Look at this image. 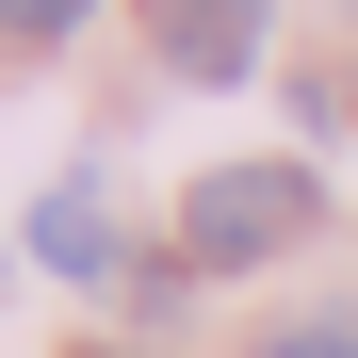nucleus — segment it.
I'll use <instances>...</instances> for the list:
<instances>
[{"label": "nucleus", "instance_id": "obj_1", "mask_svg": "<svg viewBox=\"0 0 358 358\" xmlns=\"http://www.w3.org/2000/svg\"><path fill=\"white\" fill-rule=\"evenodd\" d=\"M310 212H326L310 163H212L196 196H179V261H196V277H245L277 245H310Z\"/></svg>", "mask_w": 358, "mask_h": 358}, {"label": "nucleus", "instance_id": "obj_2", "mask_svg": "<svg viewBox=\"0 0 358 358\" xmlns=\"http://www.w3.org/2000/svg\"><path fill=\"white\" fill-rule=\"evenodd\" d=\"M261 17H277V0H147V33H163L179 82H245L261 66Z\"/></svg>", "mask_w": 358, "mask_h": 358}, {"label": "nucleus", "instance_id": "obj_3", "mask_svg": "<svg viewBox=\"0 0 358 358\" xmlns=\"http://www.w3.org/2000/svg\"><path fill=\"white\" fill-rule=\"evenodd\" d=\"M33 261H49V277H114V212H98V179H66V196L33 212Z\"/></svg>", "mask_w": 358, "mask_h": 358}, {"label": "nucleus", "instance_id": "obj_4", "mask_svg": "<svg viewBox=\"0 0 358 358\" xmlns=\"http://www.w3.org/2000/svg\"><path fill=\"white\" fill-rule=\"evenodd\" d=\"M82 17H98V0H0V33H33V49H49V33H82Z\"/></svg>", "mask_w": 358, "mask_h": 358}, {"label": "nucleus", "instance_id": "obj_5", "mask_svg": "<svg viewBox=\"0 0 358 358\" xmlns=\"http://www.w3.org/2000/svg\"><path fill=\"white\" fill-rule=\"evenodd\" d=\"M261 358H358V326H277Z\"/></svg>", "mask_w": 358, "mask_h": 358}]
</instances>
